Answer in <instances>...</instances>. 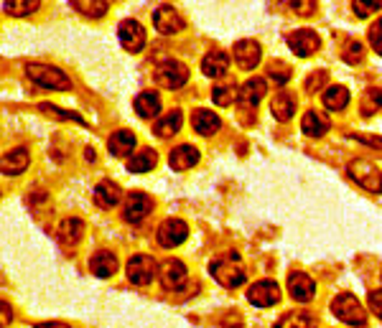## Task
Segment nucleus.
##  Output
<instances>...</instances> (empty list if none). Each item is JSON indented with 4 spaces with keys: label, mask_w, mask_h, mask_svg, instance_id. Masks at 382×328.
Masks as SVG:
<instances>
[{
    "label": "nucleus",
    "mask_w": 382,
    "mask_h": 328,
    "mask_svg": "<svg viewBox=\"0 0 382 328\" xmlns=\"http://www.w3.org/2000/svg\"><path fill=\"white\" fill-rule=\"evenodd\" d=\"M181 112L178 110H174V112H169V115H166V117H161L156 122V125H153V133L158 135V138H174V135L178 133V130H181Z\"/></svg>",
    "instance_id": "nucleus-29"
},
{
    "label": "nucleus",
    "mask_w": 382,
    "mask_h": 328,
    "mask_svg": "<svg viewBox=\"0 0 382 328\" xmlns=\"http://www.w3.org/2000/svg\"><path fill=\"white\" fill-rule=\"evenodd\" d=\"M209 273L222 287H237L245 283V270L234 259H217V262H212Z\"/></svg>",
    "instance_id": "nucleus-6"
},
{
    "label": "nucleus",
    "mask_w": 382,
    "mask_h": 328,
    "mask_svg": "<svg viewBox=\"0 0 382 328\" xmlns=\"http://www.w3.org/2000/svg\"><path fill=\"white\" fill-rule=\"evenodd\" d=\"M352 138H357L360 143H365V145L382 148V138H375V135H352Z\"/></svg>",
    "instance_id": "nucleus-43"
},
{
    "label": "nucleus",
    "mask_w": 382,
    "mask_h": 328,
    "mask_svg": "<svg viewBox=\"0 0 382 328\" xmlns=\"http://www.w3.org/2000/svg\"><path fill=\"white\" fill-rule=\"evenodd\" d=\"M153 79L163 90H181L189 82V69L181 62H163L153 74Z\"/></svg>",
    "instance_id": "nucleus-4"
},
{
    "label": "nucleus",
    "mask_w": 382,
    "mask_h": 328,
    "mask_svg": "<svg viewBox=\"0 0 382 328\" xmlns=\"http://www.w3.org/2000/svg\"><path fill=\"white\" fill-rule=\"evenodd\" d=\"M90 270H92V275H97V278H110V275H115V270H118V257H115L110 250L94 252L92 259H90Z\"/></svg>",
    "instance_id": "nucleus-21"
},
{
    "label": "nucleus",
    "mask_w": 382,
    "mask_h": 328,
    "mask_svg": "<svg viewBox=\"0 0 382 328\" xmlns=\"http://www.w3.org/2000/svg\"><path fill=\"white\" fill-rule=\"evenodd\" d=\"M59 242H62L64 247H74L82 239V234H85V222L77 217H71V219H64L62 224H59Z\"/></svg>",
    "instance_id": "nucleus-20"
},
{
    "label": "nucleus",
    "mask_w": 382,
    "mask_h": 328,
    "mask_svg": "<svg viewBox=\"0 0 382 328\" xmlns=\"http://www.w3.org/2000/svg\"><path fill=\"white\" fill-rule=\"evenodd\" d=\"M201 71H204V77H225L227 71H229V56L225 51L214 49L201 59Z\"/></svg>",
    "instance_id": "nucleus-17"
},
{
    "label": "nucleus",
    "mask_w": 382,
    "mask_h": 328,
    "mask_svg": "<svg viewBox=\"0 0 382 328\" xmlns=\"http://www.w3.org/2000/svg\"><path fill=\"white\" fill-rule=\"evenodd\" d=\"M3 311H6V318H3V326H8V303H3Z\"/></svg>",
    "instance_id": "nucleus-46"
},
{
    "label": "nucleus",
    "mask_w": 382,
    "mask_h": 328,
    "mask_svg": "<svg viewBox=\"0 0 382 328\" xmlns=\"http://www.w3.org/2000/svg\"><path fill=\"white\" fill-rule=\"evenodd\" d=\"M369 311H372L377 318H382V290H372V293H369Z\"/></svg>",
    "instance_id": "nucleus-42"
},
{
    "label": "nucleus",
    "mask_w": 382,
    "mask_h": 328,
    "mask_svg": "<svg viewBox=\"0 0 382 328\" xmlns=\"http://www.w3.org/2000/svg\"><path fill=\"white\" fill-rule=\"evenodd\" d=\"M329 127H332L329 117L321 115V112H316V110L306 112L304 120H301V130H304L309 138H321V135L329 133Z\"/></svg>",
    "instance_id": "nucleus-23"
},
{
    "label": "nucleus",
    "mask_w": 382,
    "mask_h": 328,
    "mask_svg": "<svg viewBox=\"0 0 382 328\" xmlns=\"http://www.w3.org/2000/svg\"><path fill=\"white\" fill-rule=\"evenodd\" d=\"M270 110H273V117L281 120V122H288L296 112V99L290 97L288 92H278L273 102H270Z\"/></svg>",
    "instance_id": "nucleus-27"
},
{
    "label": "nucleus",
    "mask_w": 382,
    "mask_h": 328,
    "mask_svg": "<svg viewBox=\"0 0 382 328\" xmlns=\"http://www.w3.org/2000/svg\"><path fill=\"white\" fill-rule=\"evenodd\" d=\"M212 99H214V105L229 107L234 99H240V90H237L234 84H220V87L212 90Z\"/></svg>",
    "instance_id": "nucleus-34"
},
{
    "label": "nucleus",
    "mask_w": 382,
    "mask_h": 328,
    "mask_svg": "<svg viewBox=\"0 0 382 328\" xmlns=\"http://www.w3.org/2000/svg\"><path fill=\"white\" fill-rule=\"evenodd\" d=\"M26 74H29L31 82H36L43 90H71V79L64 74L57 66H49V64H29L26 66Z\"/></svg>",
    "instance_id": "nucleus-1"
},
{
    "label": "nucleus",
    "mask_w": 382,
    "mask_h": 328,
    "mask_svg": "<svg viewBox=\"0 0 382 328\" xmlns=\"http://www.w3.org/2000/svg\"><path fill=\"white\" fill-rule=\"evenodd\" d=\"M118 36H120L122 49L130 51V54H138V51H143V46H146V28L138 21H133V18H127V21L120 23Z\"/></svg>",
    "instance_id": "nucleus-7"
},
{
    "label": "nucleus",
    "mask_w": 382,
    "mask_h": 328,
    "mask_svg": "<svg viewBox=\"0 0 382 328\" xmlns=\"http://www.w3.org/2000/svg\"><path fill=\"white\" fill-rule=\"evenodd\" d=\"M156 237L161 247H178L189 237V227H186V222H181V219H166V222L158 227Z\"/></svg>",
    "instance_id": "nucleus-8"
},
{
    "label": "nucleus",
    "mask_w": 382,
    "mask_h": 328,
    "mask_svg": "<svg viewBox=\"0 0 382 328\" xmlns=\"http://www.w3.org/2000/svg\"><path fill=\"white\" fill-rule=\"evenodd\" d=\"M382 107V90H369L367 94H365V99H362V112L365 115H372L375 110H380Z\"/></svg>",
    "instance_id": "nucleus-36"
},
{
    "label": "nucleus",
    "mask_w": 382,
    "mask_h": 328,
    "mask_svg": "<svg viewBox=\"0 0 382 328\" xmlns=\"http://www.w3.org/2000/svg\"><path fill=\"white\" fill-rule=\"evenodd\" d=\"M122 199V191L118 183L113 181H102L94 189V201H97V206H102V209H113V206H118Z\"/></svg>",
    "instance_id": "nucleus-25"
},
{
    "label": "nucleus",
    "mask_w": 382,
    "mask_h": 328,
    "mask_svg": "<svg viewBox=\"0 0 382 328\" xmlns=\"http://www.w3.org/2000/svg\"><path fill=\"white\" fill-rule=\"evenodd\" d=\"M158 155L153 148H143V150H138V153L127 161V171L130 173H146V171H150V168L156 166Z\"/></svg>",
    "instance_id": "nucleus-28"
},
{
    "label": "nucleus",
    "mask_w": 382,
    "mask_h": 328,
    "mask_svg": "<svg viewBox=\"0 0 382 328\" xmlns=\"http://www.w3.org/2000/svg\"><path fill=\"white\" fill-rule=\"evenodd\" d=\"M268 77L276 79V84H285L290 79V66H285L283 62H273L268 66Z\"/></svg>",
    "instance_id": "nucleus-38"
},
{
    "label": "nucleus",
    "mask_w": 382,
    "mask_h": 328,
    "mask_svg": "<svg viewBox=\"0 0 382 328\" xmlns=\"http://www.w3.org/2000/svg\"><path fill=\"white\" fill-rule=\"evenodd\" d=\"M290 8H293L296 13H301V15L316 13V3H313V0H298V3H290Z\"/></svg>",
    "instance_id": "nucleus-41"
},
{
    "label": "nucleus",
    "mask_w": 382,
    "mask_h": 328,
    "mask_svg": "<svg viewBox=\"0 0 382 328\" xmlns=\"http://www.w3.org/2000/svg\"><path fill=\"white\" fill-rule=\"evenodd\" d=\"M31 163V153H29V148H13V150H8L6 155H3V173L8 176H18L23 173L26 168H29Z\"/></svg>",
    "instance_id": "nucleus-16"
},
{
    "label": "nucleus",
    "mask_w": 382,
    "mask_h": 328,
    "mask_svg": "<svg viewBox=\"0 0 382 328\" xmlns=\"http://www.w3.org/2000/svg\"><path fill=\"white\" fill-rule=\"evenodd\" d=\"M234 62L240 69H255L260 62V43L253 38H242L234 43Z\"/></svg>",
    "instance_id": "nucleus-14"
},
{
    "label": "nucleus",
    "mask_w": 382,
    "mask_h": 328,
    "mask_svg": "<svg viewBox=\"0 0 382 328\" xmlns=\"http://www.w3.org/2000/svg\"><path fill=\"white\" fill-rule=\"evenodd\" d=\"M133 107H135V112H138V117L150 120L161 112V97H158L156 92H141V94L135 97Z\"/></svg>",
    "instance_id": "nucleus-24"
},
{
    "label": "nucleus",
    "mask_w": 382,
    "mask_h": 328,
    "mask_svg": "<svg viewBox=\"0 0 382 328\" xmlns=\"http://www.w3.org/2000/svg\"><path fill=\"white\" fill-rule=\"evenodd\" d=\"M127 280L133 285H148L150 280L158 275V262L150 255H135L127 259Z\"/></svg>",
    "instance_id": "nucleus-3"
},
{
    "label": "nucleus",
    "mask_w": 382,
    "mask_h": 328,
    "mask_svg": "<svg viewBox=\"0 0 382 328\" xmlns=\"http://www.w3.org/2000/svg\"><path fill=\"white\" fill-rule=\"evenodd\" d=\"M38 107H41L43 115H54V117H62V120H77V122H82V117H79V115H74V112H62V110H57V107H54V105H46V102H43V105H38Z\"/></svg>",
    "instance_id": "nucleus-40"
},
{
    "label": "nucleus",
    "mask_w": 382,
    "mask_h": 328,
    "mask_svg": "<svg viewBox=\"0 0 382 328\" xmlns=\"http://www.w3.org/2000/svg\"><path fill=\"white\" fill-rule=\"evenodd\" d=\"M150 209H153V199H150V196L130 194L125 199V204H122V217H125V222L138 224V222H143V219L148 217Z\"/></svg>",
    "instance_id": "nucleus-10"
},
{
    "label": "nucleus",
    "mask_w": 382,
    "mask_h": 328,
    "mask_svg": "<svg viewBox=\"0 0 382 328\" xmlns=\"http://www.w3.org/2000/svg\"><path fill=\"white\" fill-rule=\"evenodd\" d=\"M369 43H372V49L382 56V18L369 26Z\"/></svg>",
    "instance_id": "nucleus-39"
},
{
    "label": "nucleus",
    "mask_w": 382,
    "mask_h": 328,
    "mask_svg": "<svg viewBox=\"0 0 382 328\" xmlns=\"http://www.w3.org/2000/svg\"><path fill=\"white\" fill-rule=\"evenodd\" d=\"M318 36L316 31H311V28H298V31H293V34H288V46L290 51L296 56H311L313 51L318 49Z\"/></svg>",
    "instance_id": "nucleus-12"
},
{
    "label": "nucleus",
    "mask_w": 382,
    "mask_h": 328,
    "mask_svg": "<svg viewBox=\"0 0 382 328\" xmlns=\"http://www.w3.org/2000/svg\"><path fill=\"white\" fill-rule=\"evenodd\" d=\"M265 90H268V87H265V79L262 77L248 79V82L240 87V102L245 107H255L262 97H265Z\"/></svg>",
    "instance_id": "nucleus-26"
},
{
    "label": "nucleus",
    "mask_w": 382,
    "mask_h": 328,
    "mask_svg": "<svg viewBox=\"0 0 382 328\" xmlns=\"http://www.w3.org/2000/svg\"><path fill=\"white\" fill-rule=\"evenodd\" d=\"M191 125H194V130H197L199 135H204V138H209V135H214L217 130H220L222 120L214 115L212 110H197L194 115H191Z\"/></svg>",
    "instance_id": "nucleus-19"
},
{
    "label": "nucleus",
    "mask_w": 382,
    "mask_h": 328,
    "mask_svg": "<svg viewBox=\"0 0 382 328\" xmlns=\"http://www.w3.org/2000/svg\"><path fill=\"white\" fill-rule=\"evenodd\" d=\"M133 148H135V135L130 133V130H118V133H113L110 140H107V150H110V155H115V158L130 155Z\"/></svg>",
    "instance_id": "nucleus-22"
},
{
    "label": "nucleus",
    "mask_w": 382,
    "mask_h": 328,
    "mask_svg": "<svg viewBox=\"0 0 382 328\" xmlns=\"http://www.w3.org/2000/svg\"><path fill=\"white\" fill-rule=\"evenodd\" d=\"M354 13L360 15V18H367V15L377 13L382 8V0H354Z\"/></svg>",
    "instance_id": "nucleus-35"
},
{
    "label": "nucleus",
    "mask_w": 382,
    "mask_h": 328,
    "mask_svg": "<svg viewBox=\"0 0 382 328\" xmlns=\"http://www.w3.org/2000/svg\"><path fill=\"white\" fill-rule=\"evenodd\" d=\"M158 278L166 290H178L186 283V265L181 259H166L158 270Z\"/></svg>",
    "instance_id": "nucleus-13"
},
{
    "label": "nucleus",
    "mask_w": 382,
    "mask_h": 328,
    "mask_svg": "<svg viewBox=\"0 0 382 328\" xmlns=\"http://www.w3.org/2000/svg\"><path fill=\"white\" fill-rule=\"evenodd\" d=\"M326 79L324 71H318V74H313V77H309V82H306V87H311V90H316V84H321Z\"/></svg>",
    "instance_id": "nucleus-44"
},
{
    "label": "nucleus",
    "mask_w": 382,
    "mask_h": 328,
    "mask_svg": "<svg viewBox=\"0 0 382 328\" xmlns=\"http://www.w3.org/2000/svg\"><path fill=\"white\" fill-rule=\"evenodd\" d=\"M197 161H199V150L194 145H189V143L174 148L169 155V163L174 171H189V168L197 166Z\"/></svg>",
    "instance_id": "nucleus-18"
},
{
    "label": "nucleus",
    "mask_w": 382,
    "mask_h": 328,
    "mask_svg": "<svg viewBox=\"0 0 382 328\" xmlns=\"http://www.w3.org/2000/svg\"><path fill=\"white\" fill-rule=\"evenodd\" d=\"M38 6H41L38 0H6L3 10L8 15H13V18H21V15H31Z\"/></svg>",
    "instance_id": "nucleus-33"
},
{
    "label": "nucleus",
    "mask_w": 382,
    "mask_h": 328,
    "mask_svg": "<svg viewBox=\"0 0 382 328\" xmlns=\"http://www.w3.org/2000/svg\"><path fill=\"white\" fill-rule=\"evenodd\" d=\"M153 23H156V31L163 36H171V34H178V31H184V18L178 15V10L174 6H161L153 13Z\"/></svg>",
    "instance_id": "nucleus-11"
},
{
    "label": "nucleus",
    "mask_w": 382,
    "mask_h": 328,
    "mask_svg": "<svg viewBox=\"0 0 382 328\" xmlns=\"http://www.w3.org/2000/svg\"><path fill=\"white\" fill-rule=\"evenodd\" d=\"M276 328H316V318L309 311H290L276 323Z\"/></svg>",
    "instance_id": "nucleus-30"
},
{
    "label": "nucleus",
    "mask_w": 382,
    "mask_h": 328,
    "mask_svg": "<svg viewBox=\"0 0 382 328\" xmlns=\"http://www.w3.org/2000/svg\"><path fill=\"white\" fill-rule=\"evenodd\" d=\"M288 293L293 301L298 303H309L316 295V283H313L309 275L304 273H293L288 278Z\"/></svg>",
    "instance_id": "nucleus-15"
},
{
    "label": "nucleus",
    "mask_w": 382,
    "mask_h": 328,
    "mask_svg": "<svg viewBox=\"0 0 382 328\" xmlns=\"http://www.w3.org/2000/svg\"><path fill=\"white\" fill-rule=\"evenodd\" d=\"M278 298H281V287H278L276 280H260V283H255L248 290V301L257 308L276 306Z\"/></svg>",
    "instance_id": "nucleus-9"
},
{
    "label": "nucleus",
    "mask_w": 382,
    "mask_h": 328,
    "mask_svg": "<svg viewBox=\"0 0 382 328\" xmlns=\"http://www.w3.org/2000/svg\"><path fill=\"white\" fill-rule=\"evenodd\" d=\"M349 176H352V181H357L362 186V189L367 191H375V194H380L382 191V173L377 171L372 163L367 161H352L349 163Z\"/></svg>",
    "instance_id": "nucleus-5"
},
{
    "label": "nucleus",
    "mask_w": 382,
    "mask_h": 328,
    "mask_svg": "<svg viewBox=\"0 0 382 328\" xmlns=\"http://www.w3.org/2000/svg\"><path fill=\"white\" fill-rule=\"evenodd\" d=\"M36 328H71V326H64V323H38Z\"/></svg>",
    "instance_id": "nucleus-45"
},
{
    "label": "nucleus",
    "mask_w": 382,
    "mask_h": 328,
    "mask_svg": "<svg viewBox=\"0 0 382 328\" xmlns=\"http://www.w3.org/2000/svg\"><path fill=\"white\" fill-rule=\"evenodd\" d=\"M324 105L329 110H344L349 105V90L341 87V84H334L324 92Z\"/></svg>",
    "instance_id": "nucleus-32"
},
{
    "label": "nucleus",
    "mask_w": 382,
    "mask_h": 328,
    "mask_svg": "<svg viewBox=\"0 0 382 328\" xmlns=\"http://www.w3.org/2000/svg\"><path fill=\"white\" fill-rule=\"evenodd\" d=\"M71 6L82 15H87V18H102V15L110 10V3H107V0H74Z\"/></svg>",
    "instance_id": "nucleus-31"
},
{
    "label": "nucleus",
    "mask_w": 382,
    "mask_h": 328,
    "mask_svg": "<svg viewBox=\"0 0 382 328\" xmlns=\"http://www.w3.org/2000/svg\"><path fill=\"white\" fill-rule=\"evenodd\" d=\"M332 313L337 315L339 321L349 323V326H365V321H367L365 308H362V303L357 301L352 293L337 295V298L332 301Z\"/></svg>",
    "instance_id": "nucleus-2"
},
{
    "label": "nucleus",
    "mask_w": 382,
    "mask_h": 328,
    "mask_svg": "<svg viewBox=\"0 0 382 328\" xmlns=\"http://www.w3.org/2000/svg\"><path fill=\"white\" fill-rule=\"evenodd\" d=\"M341 56H344V62L347 64H357V62H362V56H365V46H362L360 41H347Z\"/></svg>",
    "instance_id": "nucleus-37"
}]
</instances>
